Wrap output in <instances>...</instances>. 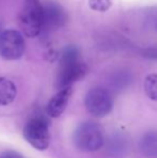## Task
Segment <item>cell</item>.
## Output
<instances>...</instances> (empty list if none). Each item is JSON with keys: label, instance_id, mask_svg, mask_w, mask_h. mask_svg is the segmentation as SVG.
<instances>
[{"label": "cell", "instance_id": "6da1fadb", "mask_svg": "<svg viewBox=\"0 0 157 158\" xmlns=\"http://www.w3.org/2000/svg\"><path fill=\"white\" fill-rule=\"evenodd\" d=\"M86 72L87 66L82 60L79 48L73 45L67 46L59 58V68L55 83L57 89L72 87V84L85 77Z\"/></svg>", "mask_w": 157, "mask_h": 158}, {"label": "cell", "instance_id": "7a4b0ae2", "mask_svg": "<svg viewBox=\"0 0 157 158\" xmlns=\"http://www.w3.org/2000/svg\"><path fill=\"white\" fill-rule=\"evenodd\" d=\"M73 144L82 152H95L102 148L105 137L101 126L94 122H84L73 132Z\"/></svg>", "mask_w": 157, "mask_h": 158}, {"label": "cell", "instance_id": "3957f363", "mask_svg": "<svg viewBox=\"0 0 157 158\" xmlns=\"http://www.w3.org/2000/svg\"><path fill=\"white\" fill-rule=\"evenodd\" d=\"M19 25L25 35L35 38L42 32L43 6L39 0H25L19 15Z\"/></svg>", "mask_w": 157, "mask_h": 158}, {"label": "cell", "instance_id": "277c9868", "mask_svg": "<svg viewBox=\"0 0 157 158\" xmlns=\"http://www.w3.org/2000/svg\"><path fill=\"white\" fill-rule=\"evenodd\" d=\"M23 135L26 141L36 150H46L51 142V133L48 121L40 116L32 117L24 127Z\"/></svg>", "mask_w": 157, "mask_h": 158}, {"label": "cell", "instance_id": "5b68a950", "mask_svg": "<svg viewBox=\"0 0 157 158\" xmlns=\"http://www.w3.org/2000/svg\"><path fill=\"white\" fill-rule=\"evenodd\" d=\"M85 106L95 117H105L113 108V99L109 90L102 87L92 88L85 96Z\"/></svg>", "mask_w": 157, "mask_h": 158}, {"label": "cell", "instance_id": "8992f818", "mask_svg": "<svg viewBox=\"0 0 157 158\" xmlns=\"http://www.w3.org/2000/svg\"><path fill=\"white\" fill-rule=\"evenodd\" d=\"M25 52L23 35L16 30L9 29L0 33V56L6 60H16Z\"/></svg>", "mask_w": 157, "mask_h": 158}, {"label": "cell", "instance_id": "52a82bcc", "mask_svg": "<svg viewBox=\"0 0 157 158\" xmlns=\"http://www.w3.org/2000/svg\"><path fill=\"white\" fill-rule=\"evenodd\" d=\"M67 21L64 9L55 2H48L43 6V26L42 31L50 32L60 28Z\"/></svg>", "mask_w": 157, "mask_h": 158}, {"label": "cell", "instance_id": "ba28073f", "mask_svg": "<svg viewBox=\"0 0 157 158\" xmlns=\"http://www.w3.org/2000/svg\"><path fill=\"white\" fill-rule=\"evenodd\" d=\"M71 95L72 87H67L58 90V93L53 96L48 101V106H46V114L53 118L60 116L65 111Z\"/></svg>", "mask_w": 157, "mask_h": 158}, {"label": "cell", "instance_id": "9c48e42d", "mask_svg": "<svg viewBox=\"0 0 157 158\" xmlns=\"http://www.w3.org/2000/svg\"><path fill=\"white\" fill-rule=\"evenodd\" d=\"M17 95L15 84L6 77H0V106H8Z\"/></svg>", "mask_w": 157, "mask_h": 158}, {"label": "cell", "instance_id": "30bf717a", "mask_svg": "<svg viewBox=\"0 0 157 158\" xmlns=\"http://www.w3.org/2000/svg\"><path fill=\"white\" fill-rule=\"evenodd\" d=\"M140 150L147 158H157V131H149L141 138Z\"/></svg>", "mask_w": 157, "mask_h": 158}, {"label": "cell", "instance_id": "8fae6325", "mask_svg": "<svg viewBox=\"0 0 157 158\" xmlns=\"http://www.w3.org/2000/svg\"><path fill=\"white\" fill-rule=\"evenodd\" d=\"M144 92L150 99L157 101V74H150L145 77Z\"/></svg>", "mask_w": 157, "mask_h": 158}, {"label": "cell", "instance_id": "7c38bea8", "mask_svg": "<svg viewBox=\"0 0 157 158\" xmlns=\"http://www.w3.org/2000/svg\"><path fill=\"white\" fill-rule=\"evenodd\" d=\"M90 9L97 12H105L112 6V0H88Z\"/></svg>", "mask_w": 157, "mask_h": 158}, {"label": "cell", "instance_id": "4fadbf2b", "mask_svg": "<svg viewBox=\"0 0 157 158\" xmlns=\"http://www.w3.org/2000/svg\"><path fill=\"white\" fill-rule=\"evenodd\" d=\"M0 158H25L22 154H19L16 151H4L0 154Z\"/></svg>", "mask_w": 157, "mask_h": 158}, {"label": "cell", "instance_id": "5bb4252c", "mask_svg": "<svg viewBox=\"0 0 157 158\" xmlns=\"http://www.w3.org/2000/svg\"><path fill=\"white\" fill-rule=\"evenodd\" d=\"M147 56L150 57V58L157 59V48H151V50H147Z\"/></svg>", "mask_w": 157, "mask_h": 158}, {"label": "cell", "instance_id": "9a60e30c", "mask_svg": "<svg viewBox=\"0 0 157 158\" xmlns=\"http://www.w3.org/2000/svg\"><path fill=\"white\" fill-rule=\"evenodd\" d=\"M0 29H1V25H0ZM0 33H1V32H0Z\"/></svg>", "mask_w": 157, "mask_h": 158}]
</instances>
